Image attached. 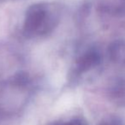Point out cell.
I'll list each match as a JSON object with an SVG mask.
<instances>
[{
    "mask_svg": "<svg viewBox=\"0 0 125 125\" xmlns=\"http://www.w3.org/2000/svg\"><path fill=\"white\" fill-rule=\"evenodd\" d=\"M105 125H121V123H120V121H118V120H113L111 123H106Z\"/></svg>",
    "mask_w": 125,
    "mask_h": 125,
    "instance_id": "obj_1",
    "label": "cell"
}]
</instances>
